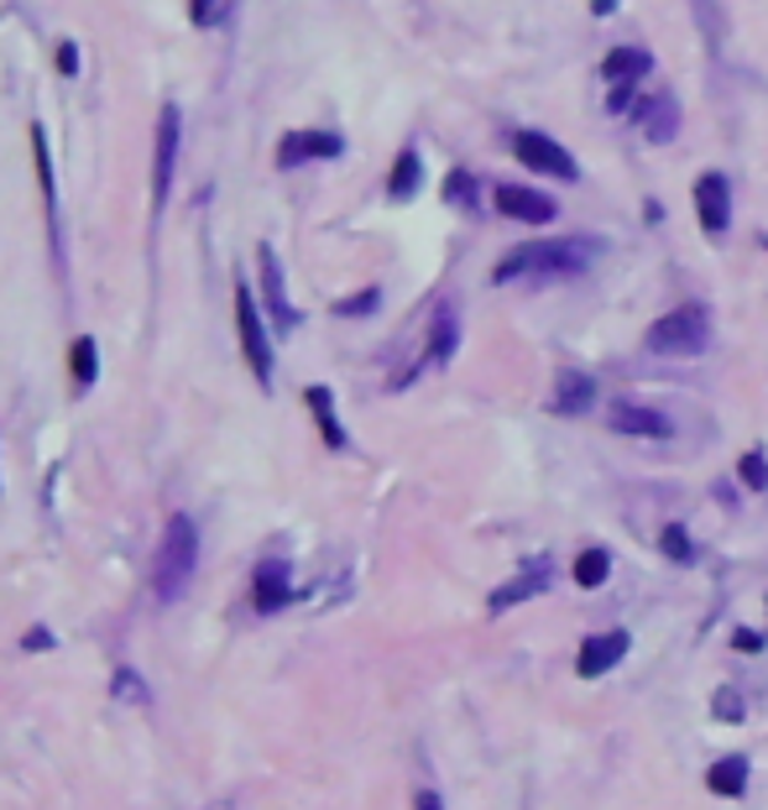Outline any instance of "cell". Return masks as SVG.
<instances>
[{
  "label": "cell",
  "instance_id": "34",
  "mask_svg": "<svg viewBox=\"0 0 768 810\" xmlns=\"http://www.w3.org/2000/svg\"><path fill=\"white\" fill-rule=\"evenodd\" d=\"M116 691H120V695H131V701H147V695H141V685L131 680V670H120V674H116Z\"/></svg>",
  "mask_w": 768,
  "mask_h": 810
},
{
  "label": "cell",
  "instance_id": "2",
  "mask_svg": "<svg viewBox=\"0 0 768 810\" xmlns=\"http://www.w3.org/2000/svg\"><path fill=\"white\" fill-rule=\"evenodd\" d=\"M194 565H199V529L189 513H173L168 529H162V544H158V565H152V591L158 601H178L183 586L194 580Z\"/></svg>",
  "mask_w": 768,
  "mask_h": 810
},
{
  "label": "cell",
  "instance_id": "9",
  "mask_svg": "<svg viewBox=\"0 0 768 810\" xmlns=\"http://www.w3.org/2000/svg\"><path fill=\"white\" fill-rule=\"evenodd\" d=\"M628 649H632V638H628L622 628H611V632H591V638L580 643V659H575V670L586 674V680H596V674L617 670V664L628 659Z\"/></svg>",
  "mask_w": 768,
  "mask_h": 810
},
{
  "label": "cell",
  "instance_id": "17",
  "mask_svg": "<svg viewBox=\"0 0 768 810\" xmlns=\"http://www.w3.org/2000/svg\"><path fill=\"white\" fill-rule=\"evenodd\" d=\"M632 116H638V126H643V137H649V141H670L674 131H680V99H674V95H653V99H643Z\"/></svg>",
  "mask_w": 768,
  "mask_h": 810
},
{
  "label": "cell",
  "instance_id": "6",
  "mask_svg": "<svg viewBox=\"0 0 768 810\" xmlns=\"http://www.w3.org/2000/svg\"><path fill=\"white\" fill-rule=\"evenodd\" d=\"M178 141H183V116L168 99L158 110V152H152V210L162 215V204L173 194V168H178Z\"/></svg>",
  "mask_w": 768,
  "mask_h": 810
},
{
  "label": "cell",
  "instance_id": "5",
  "mask_svg": "<svg viewBox=\"0 0 768 810\" xmlns=\"http://www.w3.org/2000/svg\"><path fill=\"white\" fill-rule=\"evenodd\" d=\"M508 147H512V158L523 162V168L544 173V179H559V183H575V179H580L575 158L554 137H544V131H512Z\"/></svg>",
  "mask_w": 768,
  "mask_h": 810
},
{
  "label": "cell",
  "instance_id": "31",
  "mask_svg": "<svg viewBox=\"0 0 768 810\" xmlns=\"http://www.w3.org/2000/svg\"><path fill=\"white\" fill-rule=\"evenodd\" d=\"M632 89H638V84H611V99H607V110H611V116H622V110H632Z\"/></svg>",
  "mask_w": 768,
  "mask_h": 810
},
{
  "label": "cell",
  "instance_id": "7",
  "mask_svg": "<svg viewBox=\"0 0 768 810\" xmlns=\"http://www.w3.org/2000/svg\"><path fill=\"white\" fill-rule=\"evenodd\" d=\"M695 215H701V231H706L711 241L727 236V225H732V183L722 179V173H701V179H695Z\"/></svg>",
  "mask_w": 768,
  "mask_h": 810
},
{
  "label": "cell",
  "instance_id": "14",
  "mask_svg": "<svg viewBox=\"0 0 768 810\" xmlns=\"http://www.w3.org/2000/svg\"><path fill=\"white\" fill-rule=\"evenodd\" d=\"M497 210L523 225H550L554 220V199L538 194V189H523V183H497Z\"/></svg>",
  "mask_w": 768,
  "mask_h": 810
},
{
  "label": "cell",
  "instance_id": "12",
  "mask_svg": "<svg viewBox=\"0 0 768 810\" xmlns=\"http://www.w3.org/2000/svg\"><path fill=\"white\" fill-rule=\"evenodd\" d=\"M340 152H345V141L335 131H288L282 147H277V168H303V162L340 158Z\"/></svg>",
  "mask_w": 768,
  "mask_h": 810
},
{
  "label": "cell",
  "instance_id": "38",
  "mask_svg": "<svg viewBox=\"0 0 768 810\" xmlns=\"http://www.w3.org/2000/svg\"><path fill=\"white\" fill-rule=\"evenodd\" d=\"M764 252H768V236H764Z\"/></svg>",
  "mask_w": 768,
  "mask_h": 810
},
{
  "label": "cell",
  "instance_id": "28",
  "mask_svg": "<svg viewBox=\"0 0 768 810\" xmlns=\"http://www.w3.org/2000/svg\"><path fill=\"white\" fill-rule=\"evenodd\" d=\"M711 712L722 716V722H743V695L732 691V685H722V691L711 695Z\"/></svg>",
  "mask_w": 768,
  "mask_h": 810
},
{
  "label": "cell",
  "instance_id": "10",
  "mask_svg": "<svg viewBox=\"0 0 768 810\" xmlns=\"http://www.w3.org/2000/svg\"><path fill=\"white\" fill-rule=\"evenodd\" d=\"M32 158H38V183H42V210H47V241H53V262H63V225H58V183H53V152L42 126H32Z\"/></svg>",
  "mask_w": 768,
  "mask_h": 810
},
{
  "label": "cell",
  "instance_id": "1",
  "mask_svg": "<svg viewBox=\"0 0 768 810\" xmlns=\"http://www.w3.org/2000/svg\"><path fill=\"white\" fill-rule=\"evenodd\" d=\"M607 252V241L596 236H554V241H523V246H512L508 257L492 267L497 283H518V277H538V283H550V277H580L586 267H596V257Z\"/></svg>",
  "mask_w": 768,
  "mask_h": 810
},
{
  "label": "cell",
  "instance_id": "13",
  "mask_svg": "<svg viewBox=\"0 0 768 810\" xmlns=\"http://www.w3.org/2000/svg\"><path fill=\"white\" fill-rule=\"evenodd\" d=\"M288 596H294V575H288V565H282V559H262L256 575H252V607L262 617H273V612H282Z\"/></svg>",
  "mask_w": 768,
  "mask_h": 810
},
{
  "label": "cell",
  "instance_id": "32",
  "mask_svg": "<svg viewBox=\"0 0 768 810\" xmlns=\"http://www.w3.org/2000/svg\"><path fill=\"white\" fill-rule=\"evenodd\" d=\"M194 21H199V26H215V21H220V0H194Z\"/></svg>",
  "mask_w": 768,
  "mask_h": 810
},
{
  "label": "cell",
  "instance_id": "16",
  "mask_svg": "<svg viewBox=\"0 0 768 810\" xmlns=\"http://www.w3.org/2000/svg\"><path fill=\"white\" fill-rule=\"evenodd\" d=\"M550 580H554V565H550V559H533L523 575H512L508 586H497V591H492V612H508V607H518V601L538 596Z\"/></svg>",
  "mask_w": 768,
  "mask_h": 810
},
{
  "label": "cell",
  "instance_id": "23",
  "mask_svg": "<svg viewBox=\"0 0 768 810\" xmlns=\"http://www.w3.org/2000/svg\"><path fill=\"white\" fill-rule=\"evenodd\" d=\"M68 376H74V387H79V393H89V387H95L99 351H95V340H89V335H79L74 345H68Z\"/></svg>",
  "mask_w": 768,
  "mask_h": 810
},
{
  "label": "cell",
  "instance_id": "22",
  "mask_svg": "<svg viewBox=\"0 0 768 810\" xmlns=\"http://www.w3.org/2000/svg\"><path fill=\"white\" fill-rule=\"evenodd\" d=\"M418 179H424V162H418L414 147H403L393 162V173H387V194L393 199H414L418 194Z\"/></svg>",
  "mask_w": 768,
  "mask_h": 810
},
{
  "label": "cell",
  "instance_id": "15",
  "mask_svg": "<svg viewBox=\"0 0 768 810\" xmlns=\"http://www.w3.org/2000/svg\"><path fill=\"white\" fill-rule=\"evenodd\" d=\"M256 262H262V298H267V315L277 319V330H294L298 315H294V303H288V283H282V267H277V252L262 246Z\"/></svg>",
  "mask_w": 768,
  "mask_h": 810
},
{
  "label": "cell",
  "instance_id": "20",
  "mask_svg": "<svg viewBox=\"0 0 768 810\" xmlns=\"http://www.w3.org/2000/svg\"><path fill=\"white\" fill-rule=\"evenodd\" d=\"M303 403H309V414H314L324 445H330V450H345V429H340V418H335V397H330V387H309Z\"/></svg>",
  "mask_w": 768,
  "mask_h": 810
},
{
  "label": "cell",
  "instance_id": "26",
  "mask_svg": "<svg viewBox=\"0 0 768 810\" xmlns=\"http://www.w3.org/2000/svg\"><path fill=\"white\" fill-rule=\"evenodd\" d=\"M690 6H695V21H701L706 42L716 47V42H722V6H716V0H690Z\"/></svg>",
  "mask_w": 768,
  "mask_h": 810
},
{
  "label": "cell",
  "instance_id": "27",
  "mask_svg": "<svg viewBox=\"0 0 768 810\" xmlns=\"http://www.w3.org/2000/svg\"><path fill=\"white\" fill-rule=\"evenodd\" d=\"M659 544H664V554H670V559H695V544H690V534L680 529V523H670V529L659 534Z\"/></svg>",
  "mask_w": 768,
  "mask_h": 810
},
{
  "label": "cell",
  "instance_id": "35",
  "mask_svg": "<svg viewBox=\"0 0 768 810\" xmlns=\"http://www.w3.org/2000/svg\"><path fill=\"white\" fill-rule=\"evenodd\" d=\"M21 649H26V653H32V649H53V632H42V628L26 632V638H21Z\"/></svg>",
  "mask_w": 768,
  "mask_h": 810
},
{
  "label": "cell",
  "instance_id": "29",
  "mask_svg": "<svg viewBox=\"0 0 768 810\" xmlns=\"http://www.w3.org/2000/svg\"><path fill=\"white\" fill-rule=\"evenodd\" d=\"M376 298H382L376 288H366V294H355V298H340V303H335V315H351V319H355V315H372V309H376Z\"/></svg>",
  "mask_w": 768,
  "mask_h": 810
},
{
  "label": "cell",
  "instance_id": "4",
  "mask_svg": "<svg viewBox=\"0 0 768 810\" xmlns=\"http://www.w3.org/2000/svg\"><path fill=\"white\" fill-rule=\"evenodd\" d=\"M236 335H241V356L252 366V376L267 387L273 382V340H267V324H262V309L246 283H236Z\"/></svg>",
  "mask_w": 768,
  "mask_h": 810
},
{
  "label": "cell",
  "instance_id": "33",
  "mask_svg": "<svg viewBox=\"0 0 768 810\" xmlns=\"http://www.w3.org/2000/svg\"><path fill=\"white\" fill-rule=\"evenodd\" d=\"M58 68L63 74H79V47H74V42H63L58 47Z\"/></svg>",
  "mask_w": 768,
  "mask_h": 810
},
{
  "label": "cell",
  "instance_id": "8",
  "mask_svg": "<svg viewBox=\"0 0 768 810\" xmlns=\"http://www.w3.org/2000/svg\"><path fill=\"white\" fill-rule=\"evenodd\" d=\"M607 424L617 435H638V439H670L674 424L659 408H643V403H628V397H617L607 408Z\"/></svg>",
  "mask_w": 768,
  "mask_h": 810
},
{
  "label": "cell",
  "instance_id": "3",
  "mask_svg": "<svg viewBox=\"0 0 768 810\" xmlns=\"http://www.w3.org/2000/svg\"><path fill=\"white\" fill-rule=\"evenodd\" d=\"M643 345H649L653 356H701V351L711 345L706 303H685V309H670L664 319H653Z\"/></svg>",
  "mask_w": 768,
  "mask_h": 810
},
{
  "label": "cell",
  "instance_id": "30",
  "mask_svg": "<svg viewBox=\"0 0 768 810\" xmlns=\"http://www.w3.org/2000/svg\"><path fill=\"white\" fill-rule=\"evenodd\" d=\"M445 199H455V204H471V199H476V183L466 179V173H450V183H445Z\"/></svg>",
  "mask_w": 768,
  "mask_h": 810
},
{
  "label": "cell",
  "instance_id": "37",
  "mask_svg": "<svg viewBox=\"0 0 768 810\" xmlns=\"http://www.w3.org/2000/svg\"><path fill=\"white\" fill-rule=\"evenodd\" d=\"M418 810H445V800H439L434 790H418Z\"/></svg>",
  "mask_w": 768,
  "mask_h": 810
},
{
  "label": "cell",
  "instance_id": "24",
  "mask_svg": "<svg viewBox=\"0 0 768 810\" xmlns=\"http://www.w3.org/2000/svg\"><path fill=\"white\" fill-rule=\"evenodd\" d=\"M607 575H611V554L607 550H580V554H575V586L596 591Z\"/></svg>",
  "mask_w": 768,
  "mask_h": 810
},
{
  "label": "cell",
  "instance_id": "36",
  "mask_svg": "<svg viewBox=\"0 0 768 810\" xmlns=\"http://www.w3.org/2000/svg\"><path fill=\"white\" fill-rule=\"evenodd\" d=\"M732 643H737V649H743V653H758V649H764V638H758V632H737Z\"/></svg>",
  "mask_w": 768,
  "mask_h": 810
},
{
  "label": "cell",
  "instance_id": "25",
  "mask_svg": "<svg viewBox=\"0 0 768 810\" xmlns=\"http://www.w3.org/2000/svg\"><path fill=\"white\" fill-rule=\"evenodd\" d=\"M737 476H743V487L748 492H764L768 487V460H764V450H748L743 460H737Z\"/></svg>",
  "mask_w": 768,
  "mask_h": 810
},
{
  "label": "cell",
  "instance_id": "18",
  "mask_svg": "<svg viewBox=\"0 0 768 810\" xmlns=\"http://www.w3.org/2000/svg\"><path fill=\"white\" fill-rule=\"evenodd\" d=\"M455 345H460V319H455L450 303H439V309H434V324H429V351H424V361H429V366H445V361L455 356Z\"/></svg>",
  "mask_w": 768,
  "mask_h": 810
},
{
  "label": "cell",
  "instance_id": "19",
  "mask_svg": "<svg viewBox=\"0 0 768 810\" xmlns=\"http://www.w3.org/2000/svg\"><path fill=\"white\" fill-rule=\"evenodd\" d=\"M649 68H653V58L643 53V47H611L607 58H601V79L607 84H638Z\"/></svg>",
  "mask_w": 768,
  "mask_h": 810
},
{
  "label": "cell",
  "instance_id": "11",
  "mask_svg": "<svg viewBox=\"0 0 768 810\" xmlns=\"http://www.w3.org/2000/svg\"><path fill=\"white\" fill-rule=\"evenodd\" d=\"M596 376L586 372H559L554 376V393H550V414L554 418H580V414H591L596 408Z\"/></svg>",
  "mask_w": 768,
  "mask_h": 810
},
{
  "label": "cell",
  "instance_id": "21",
  "mask_svg": "<svg viewBox=\"0 0 768 810\" xmlns=\"http://www.w3.org/2000/svg\"><path fill=\"white\" fill-rule=\"evenodd\" d=\"M706 785H711V795H722V800H737V795L748 790V758H722V764H711V774H706Z\"/></svg>",
  "mask_w": 768,
  "mask_h": 810
}]
</instances>
